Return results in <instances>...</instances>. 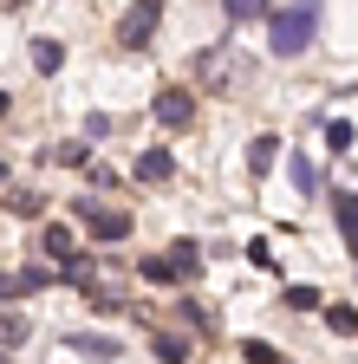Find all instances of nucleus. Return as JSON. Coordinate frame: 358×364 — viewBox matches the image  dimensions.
Segmentation results:
<instances>
[{"instance_id":"obj_1","label":"nucleus","mask_w":358,"mask_h":364,"mask_svg":"<svg viewBox=\"0 0 358 364\" xmlns=\"http://www.w3.org/2000/svg\"><path fill=\"white\" fill-rule=\"evenodd\" d=\"M312 26H320V7H312V0H300V7H287V14H274L267 20V39H274V53H300V46L312 39Z\"/></svg>"},{"instance_id":"obj_2","label":"nucleus","mask_w":358,"mask_h":364,"mask_svg":"<svg viewBox=\"0 0 358 364\" xmlns=\"http://www.w3.org/2000/svg\"><path fill=\"white\" fill-rule=\"evenodd\" d=\"M157 14H163V0H137V7L117 20V46H130V53H137V46L157 33Z\"/></svg>"},{"instance_id":"obj_3","label":"nucleus","mask_w":358,"mask_h":364,"mask_svg":"<svg viewBox=\"0 0 358 364\" xmlns=\"http://www.w3.org/2000/svg\"><path fill=\"white\" fill-rule=\"evenodd\" d=\"M150 111H157V124L183 130V124L196 117V98H189V91H176V85H169V91H157V105H150Z\"/></svg>"},{"instance_id":"obj_4","label":"nucleus","mask_w":358,"mask_h":364,"mask_svg":"<svg viewBox=\"0 0 358 364\" xmlns=\"http://www.w3.org/2000/svg\"><path fill=\"white\" fill-rule=\"evenodd\" d=\"M78 215H85V228H92L98 241H124V235H130V215H117V208H92V202H78Z\"/></svg>"},{"instance_id":"obj_5","label":"nucleus","mask_w":358,"mask_h":364,"mask_svg":"<svg viewBox=\"0 0 358 364\" xmlns=\"http://www.w3.org/2000/svg\"><path fill=\"white\" fill-rule=\"evenodd\" d=\"M169 176H176V156L169 150H144L137 156V182H169Z\"/></svg>"},{"instance_id":"obj_6","label":"nucleus","mask_w":358,"mask_h":364,"mask_svg":"<svg viewBox=\"0 0 358 364\" xmlns=\"http://www.w3.org/2000/svg\"><path fill=\"white\" fill-rule=\"evenodd\" d=\"M65 345H72V351H85V358H105V364H111V358H117V351H124V345H117V338H98V332H72V338H65Z\"/></svg>"},{"instance_id":"obj_7","label":"nucleus","mask_w":358,"mask_h":364,"mask_svg":"<svg viewBox=\"0 0 358 364\" xmlns=\"http://www.w3.org/2000/svg\"><path fill=\"white\" fill-rule=\"evenodd\" d=\"M274 156H280V136H254V144H248V169H254V176L274 169Z\"/></svg>"},{"instance_id":"obj_8","label":"nucleus","mask_w":358,"mask_h":364,"mask_svg":"<svg viewBox=\"0 0 358 364\" xmlns=\"http://www.w3.org/2000/svg\"><path fill=\"white\" fill-rule=\"evenodd\" d=\"M163 260H169V267H176V280H189V273H196V267H202V247H196V241H176V247H169V254H163Z\"/></svg>"},{"instance_id":"obj_9","label":"nucleus","mask_w":358,"mask_h":364,"mask_svg":"<svg viewBox=\"0 0 358 364\" xmlns=\"http://www.w3.org/2000/svg\"><path fill=\"white\" fill-rule=\"evenodd\" d=\"M33 65H39V72H59V65H65V46H59V39H33Z\"/></svg>"},{"instance_id":"obj_10","label":"nucleus","mask_w":358,"mask_h":364,"mask_svg":"<svg viewBox=\"0 0 358 364\" xmlns=\"http://www.w3.org/2000/svg\"><path fill=\"white\" fill-rule=\"evenodd\" d=\"M326 326H332L339 338H358V312H352V306H326Z\"/></svg>"},{"instance_id":"obj_11","label":"nucleus","mask_w":358,"mask_h":364,"mask_svg":"<svg viewBox=\"0 0 358 364\" xmlns=\"http://www.w3.org/2000/svg\"><path fill=\"white\" fill-rule=\"evenodd\" d=\"M157 358H163V364H183V358H189V338H176V332H157Z\"/></svg>"},{"instance_id":"obj_12","label":"nucleus","mask_w":358,"mask_h":364,"mask_svg":"<svg viewBox=\"0 0 358 364\" xmlns=\"http://www.w3.org/2000/svg\"><path fill=\"white\" fill-rule=\"evenodd\" d=\"M53 163H65V169H92V150H85V144H59Z\"/></svg>"},{"instance_id":"obj_13","label":"nucleus","mask_w":358,"mask_h":364,"mask_svg":"<svg viewBox=\"0 0 358 364\" xmlns=\"http://www.w3.org/2000/svg\"><path fill=\"white\" fill-rule=\"evenodd\" d=\"M137 273H144V280H150V287H169V280H176V267H169V260H157V254H150V260H144Z\"/></svg>"},{"instance_id":"obj_14","label":"nucleus","mask_w":358,"mask_h":364,"mask_svg":"<svg viewBox=\"0 0 358 364\" xmlns=\"http://www.w3.org/2000/svg\"><path fill=\"white\" fill-rule=\"evenodd\" d=\"M248 267H260V273H280V260H274V247H267V241H248Z\"/></svg>"},{"instance_id":"obj_15","label":"nucleus","mask_w":358,"mask_h":364,"mask_svg":"<svg viewBox=\"0 0 358 364\" xmlns=\"http://www.w3.org/2000/svg\"><path fill=\"white\" fill-rule=\"evenodd\" d=\"M339 228H345L352 247H358V196H339Z\"/></svg>"},{"instance_id":"obj_16","label":"nucleus","mask_w":358,"mask_h":364,"mask_svg":"<svg viewBox=\"0 0 358 364\" xmlns=\"http://www.w3.org/2000/svg\"><path fill=\"white\" fill-rule=\"evenodd\" d=\"M20 338H26V318L7 312V318H0V345H20Z\"/></svg>"},{"instance_id":"obj_17","label":"nucleus","mask_w":358,"mask_h":364,"mask_svg":"<svg viewBox=\"0 0 358 364\" xmlns=\"http://www.w3.org/2000/svg\"><path fill=\"white\" fill-rule=\"evenodd\" d=\"M293 182H300V196H312V189H320V169L300 156V163H293Z\"/></svg>"},{"instance_id":"obj_18","label":"nucleus","mask_w":358,"mask_h":364,"mask_svg":"<svg viewBox=\"0 0 358 364\" xmlns=\"http://www.w3.org/2000/svg\"><path fill=\"white\" fill-rule=\"evenodd\" d=\"M267 0H228V20H260Z\"/></svg>"},{"instance_id":"obj_19","label":"nucleus","mask_w":358,"mask_h":364,"mask_svg":"<svg viewBox=\"0 0 358 364\" xmlns=\"http://www.w3.org/2000/svg\"><path fill=\"white\" fill-rule=\"evenodd\" d=\"M326 144H332V150H352V124H345V117L326 124Z\"/></svg>"},{"instance_id":"obj_20","label":"nucleus","mask_w":358,"mask_h":364,"mask_svg":"<svg viewBox=\"0 0 358 364\" xmlns=\"http://www.w3.org/2000/svg\"><path fill=\"white\" fill-rule=\"evenodd\" d=\"M241 358H248V364H274L280 351H274V345H260V338H248V345H241Z\"/></svg>"},{"instance_id":"obj_21","label":"nucleus","mask_w":358,"mask_h":364,"mask_svg":"<svg viewBox=\"0 0 358 364\" xmlns=\"http://www.w3.org/2000/svg\"><path fill=\"white\" fill-rule=\"evenodd\" d=\"M46 254H59V260L72 254V235H65V228H46Z\"/></svg>"},{"instance_id":"obj_22","label":"nucleus","mask_w":358,"mask_h":364,"mask_svg":"<svg viewBox=\"0 0 358 364\" xmlns=\"http://www.w3.org/2000/svg\"><path fill=\"white\" fill-rule=\"evenodd\" d=\"M287 306H300V312H306V306H320V293H312V287H287Z\"/></svg>"},{"instance_id":"obj_23","label":"nucleus","mask_w":358,"mask_h":364,"mask_svg":"<svg viewBox=\"0 0 358 364\" xmlns=\"http://www.w3.org/2000/svg\"><path fill=\"white\" fill-rule=\"evenodd\" d=\"M7 293H20V280H14V273H0V299H7Z\"/></svg>"},{"instance_id":"obj_24","label":"nucleus","mask_w":358,"mask_h":364,"mask_svg":"<svg viewBox=\"0 0 358 364\" xmlns=\"http://www.w3.org/2000/svg\"><path fill=\"white\" fill-rule=\"evenodd\" d=\"M7 105H14V98H7V91H0V117H7Z\"/></svg>"},{"instance_id":"obj_25","label":"nucleus","mask_w":358,"mask_h":364,"mask_svg":"<svg viewBox=\"0 0 358 364\" xmlns=\"http://www.w3.org/2000/svg\"><path fill=\"white\" fill-rule=\"evenodd\" d=\"M0 182H7V163H0Z\"/></svg>"},{"instance_id":"obj_26","label":"nucleus","mask_w":358,"mask_h":364,"mask_svg":"<svg viewBox=\"0 0 358 364\" xmlns=\"http://www.w3.org/2000/svg\"><path fill=\"white\" fill-rule=\"evenodd\" d=\"M274 364H287V358H274Z\"/></svg>"}]
</instances>
